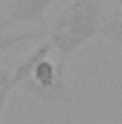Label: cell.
<instances>
[{"label": "cell", "mask_w": 122, "mask_h": 124, "mask_svg": "<svg viewBox=\"0 0 122 124\" xmlns=\"http://www.w3.org/2000/svg\"><path fill=\"white\" fill-rule=\"evenodd\" d=\"M102 0H72L53 22L50 43L58 51L59 63H68V58L83 43L98 35L103 20Z\"/></svg>", "instance_id": "cell-1"}, {"label": "cell", "mask_w": 122, "mask_h": 124, "mask_svg": "<svg viewBox=\"0 0 122 124\" xmlns=\"http://www.w3.org/2000/svg\"><path fill=\"white\" fill-rule=\"evenodd\" d=\"M23 91L43 102L63 104L72 102L66 82V65L53 63L49 59L42 61L34 69L32 78L25 81Z\"/></svg>", "instance_id": "cell-2"}, {"label": "cell", "mask_w": 122, "mask_h": 124, "mask_svg": "<svg viewBox=\"0 0 122 124\" xmlns=\"http://www.w3.org/2000/svg\"><path fill=\"white\" fill-rule=\"evenodd\" d=\"M56 0H12L7 6L9 17L3 25L13 23H37L45 26L46 10Z\"/></svg>", "instance_id": "cell-3"}, {"label": "cell", "mask_w": 122, "mask_h": 124, "mask_svg": "<svg viewBox=\"0 0 122 124\" xmlns=\"http://www.w3.org/2000/svg\"><path fill=\"white\" fill-rule=\"evenodd\" d=\"M50 49H52V43L50 42H43L36 49H33L30 54H27L22 61L17 63V66L12 72V77H10L12 87L14 88L17 85H22L25 81H27L29 78H32L36 66L42 61L46 59V56L49 55Z\"/></svg>", "instance_id": "cell-4"}, {"label": "cell", "mask_w": 122, "mask_h": 124, "mask_svg": "<svg viewBox=\"0 0 122 124\" xmlns=\"http://www.w3.org/2000/svg\"><path fill=\"white\" fill-rule=\"evenodd\" d=\"M98 35L102 36L105 40L112 42L122 48V19L115 15L103 17Z\"/></svg>", "instance_id": "cell-5"}, {"label": "cell", "mask_w": 122, "mask_h": 124, "mask_svg": "<svg viewBox=\"0 0 122 124\" xmlns=\"http://www.w3.org/2000/svg\"><path fill=\"white\" fill-rule=\"evenodd\" d=\"M42 38V33L39 32H16V33H3L0 35V54L6 52L7 49L23 43L26 40L39 39Z\"/></svg>", "instance_id": "cell-6"}, {"label": "cell", "mask_w": 122, "mask_h": 124, "mask_svg": "<svg viewBox=\"0 0 122 124\" xmlns=\"http://www.w3.org/2000/svg\"><path fill=\"white\" fill-rule=\"evenodd\" d=\"M10 77H12V72H9L4 68H0V121H1V116H3V110H4L7 97L10 91L13 90L10 84Z\"/></svg>", "instance_id": "cell-7"}, {"label": "cell", "mask_w": 122, "mask_h": 124, "mask_svg": "<svg viewBox=\"0 0 122 124\" xmlns=\"http://www.w3.org/2000/svg\"><path fill=\"white\" fill-rule=\"evenodd\" d=\"M114 15H115V16H118V17H121V19H122V10H119V12H115Z\"/></svg>", "instance_id": "cell-8"}, {"label": "cell", "mask_w": 122, "mask_h": 124, "mask_svg": "<svg viewBox=\"0 0 122 124\" xmlns=\"http://www.w3.org/2000/svg\"><path fill=\"white\" fill-rule=\"evenodd\" d=\"M114 1H115V3H118L119 6H122V0H114Z\"/></svg>", "instance_id": "cell-9"}]
</instances>
